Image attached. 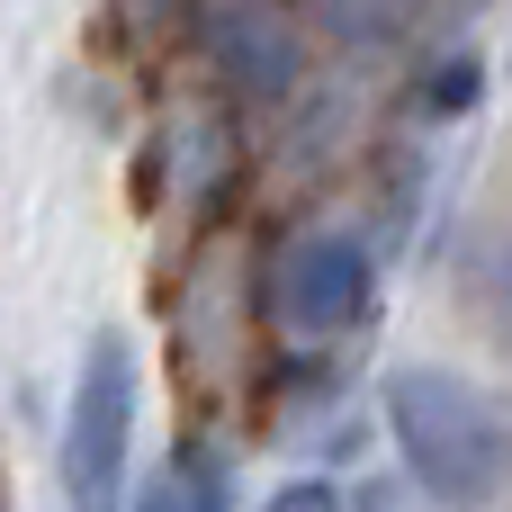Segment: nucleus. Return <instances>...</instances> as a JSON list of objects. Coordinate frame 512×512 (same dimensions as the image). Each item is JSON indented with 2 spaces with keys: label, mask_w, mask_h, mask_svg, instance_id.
<instances>
[{
  "label": "nucleus",
  "mask_w": 512,
  "mask_h": 512,
  "mask_svg": "<svg viewBox=\"0 0 512 512\" xmlns=\"http://www.w3.org/2000/svg\"><path fill=\"white\" fill-rule=\"evenodd\" d=\"M378 405H387L405 477L441 512H486L512 486V414L486 387H468L450 369H396Z\"/></svg>",
  "instance_id": "obj_1"
},
{
  "label": "nucleus",
  "mask_w": 512,
  "mask_h": 512,
  "mask_svg": "<svg viewBox=\"0 0 512 512\" xmlns=\"http://www.w3.org/2000/svg\"><path fill=\"white\" fill-rule=\"evenodd\" d=\"M369 315H378V252L351 225H306V234L279 243V261H270V324L288 342L324 351V342L369 333Z\"/></svg>",
  "instance_id": "obj_2"
},
{
  "label": "nucleus",
  "mask_w": 512,
  "mask_h": 512,
  "mask_svg": "<svg viewBox=\"0 0 512 512\" xmlns=\"http://www.w3.org/2000/svg\"><path fill=\"white\" fill-rule=\"evenodd\" d=\"M126 450H135V342L117 324H99L81 342V378H72V414H63V495H72V512H117Z\"/></svg>",
  "instance_id": "obj_3"
},
{
  "label": "nucleus",
  "mask_w": 512,
  "mask_h": 512,
  "mask_svg": "<svg viewBox=\"0 0 512 512\" xmlns=\"http://www.w3.org/2000/svg\"><path fill=\"white\" fill-rule=\"evenodd\" d=\"M198 54H207V72H216L234 99H252V108H279V99L297 90V63H306L288 9H270V0H207V9H198Z\"/></svg>",
  "instance_id": "obj_4"
},
{
  "label": "nucleus",
  "mask_w": 512,
  "mask_h": 512,
  "mask_svg": "<svg viewBox=\"0 0 512 512\" xmlns=\"http://www.w3.org/2000/svg\"><path fill=\"white\" fill-rule=\"evenodd\" d=\"M297 18L324 27L342 54H387L432 18V0H297Z\"/></svg>",
  "instance_id": "obj_5"
},
{
  "label": "nucleus",
  "mask_w": 512,
  "mask_h": 512,
  "mask_svg": "<svg viewBox=\"0 0 512 512\" xmlns=\"http://www.w3.org/2000/svg\"><path fill=\"white\" fill-rule=\"evenodd\" d=\"M171 495H180V512H234V477H225V450H207V441L171 450Z\"/></svg>",
  "instance_id": "obj_6"
},
{
  "label": "nucleus",
  "mask_w": 512,
  "mask_h": 512,
  "mask_svg": "<svg viewBox=\"0 0 512 512\" xmlns=\"http://www.w3.org/2000/svg\"><path fill=\"white\" fill-rule=\"evenodd\" d=\"M459 279L477 288V306H486V324L512 342V243H495V234H477L468 243V261H459Z\"/></svg>",
  "instance_id": "obj_7"
},
{
  "label": "nucleus",
  "mask_w": 512,
  "mask_h": 512,
  "mask_svg": "<svg viewBox=\"0 0 512 512\" xmlns=\"http://www.w3.org/2000/svg\"><path fill=\"white\" fill-rule=\"evenodd\" d=\"M477 90H486V72H477V54H441L432 72H423V117H468L477 108Z\"/></svg>",
  "instance_id": "obj_8"
},
{
  "label": "nucleus",
  "mask_w": 512,
  "mask_h": 512,
  "mask_svg": "<svg viewBox=\"0 0 512 512\" xmlns=\"http://www.w3.org/2000/svg\"><path fill=\"white\" fill-rule=\"evenodd\" d=\"M261 512H342V486H324V477H288Z\"/></svg>",
  "instance_id": "obj_9"
}]
</instances>
